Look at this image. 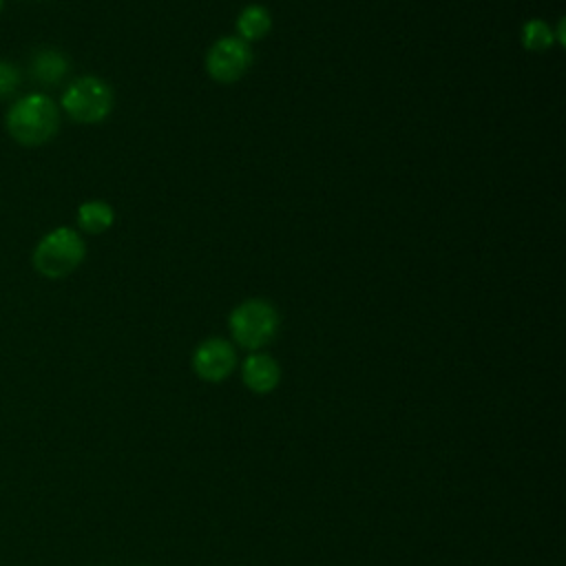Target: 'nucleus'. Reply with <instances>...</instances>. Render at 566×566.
Masks as SVG:
<instances>
[{
	"label": "nucleus",
	"instance_id": "1",
	"mask_svg": "<svg viewBox=\"0 0 566 566\" xmlns=\"http://www.w3.org/2000/svg\"><path fill=\"white\" fill-rule=\"evenodd\" d=\"M7 133L22 146H42L55 137L60 128V108L57 104L42 95L31 93L18 97L4 117Z\"/></svg>",
	"mask_w": 566,
	"mask_h": 566
},
{
	"label": "nucleus",
	"instance_id": "2",
	"mask_svg": "<svg viewBox=\"0 0 566 566\" xmlns=\"http://www.w3.org/2000/svg\"><path fill=\"white\" fill-rule=\"evenodd\" d=\"M86 256L84 239L77 230L60 226L46 232L33 248V268L46 279H64L80 268Z\"/></svg>",
	"mask_w": 566,
	"mask_h": 566
},
{
	"label": "nucleus",
	"instance_id": "3",
	"mask_svg": "<svg viewBox=\"0 0 566 566\" xmlns=\"http://www.w3.org/2000/svg\"><path fill=\"white\" fill-rule=\"evenodd\" d=\"M228 327L237 345L250 352H259L276 336L279 312L265 298H248L230 312Z\"/></svg>",
	"mask_w": 566,
	"mask_h": 566
},
{
	"label": "nucleus",
	"instance_id": "4",
	"mask_svg": "<svg viewBox=\"0 0 566 566\" xmlns=\"http://www.w3.org/2000/svg\"><path fill=\"white\" fill-rule=\"evenodd\" d=\"M113 88L95 75L73 80L62 93V111L80 124L104 122L113 111Z\"/></svg>",
	"mask_w": 566,
	"mask_h": 566
},
{
	"label": "nucleus",
	"instance_id": "5",
	"mask_svg": "<svg viewBox=\"0 0 566 566\" xmlns=\"http://www.w3.org/2000/svg\"><path fill=\"white\" fill-rule=\"evenodd\" d=\"M252 64V49L237 35L219 38L206 53V73L219 84L239 82Z\"/></svg>",
	"mask_w": 566,
	"mask_h": 566
},
{
	"label": "nucleus",
	"instance_id": "6",
	"mask_svg": "<svg viewBox=\"0 0 566 566\" xmlns=\"http://www.w3.org/2000/svg\"><path fill=\"white\" fill-rule=\"evenodd\" d=\"M237 365L234 347L226 338H206L192 354V369L201 380L219 382L232 374Z\"/></svg>",
	"mask_w": 566,
	"mask_h": 566
},
{
	"label": "nucleus",
	"instance_id": "7",
	"mask_svg": "<svg viewBox=\"0 0 566 566\" xmlns=\"http://www.w3.org/2000/svg\"><path fill=\"white\" fill-rule=\"evenodd\" d=\"M241 378L254 394H270L281 380V367L270 354L254 352L241 365Z\"/></svg>",
	"mask_w": 566,
	"mask_h": 566
},
{
	"label": "nucleus",
	"instance_id": "8",
	"mask_svg": "<svg viewBox=\"0 0 566 566\" xmlns=\"http://www.w3.org/2000/svg\"><path fill=\"white\" fill-rule=\"evenodd\" d=\"M270 29H272V15L263 4H248L237 15V33H239L237 38H241L248 44L265 38Z\"/></svg>",
	"mask_w": 566,
	"mask_h": 566
},
{
	"label": "nucleus",
	"instance_id": "9",
	"mask_svg": "<svg viewBox=\"0 0 566 566\" xmlns=\"http://www.w3.org/2000/svg\"><path fill=\"white\" fill-rule=\"evenodd\" d=\"M115 221V210L102 199H91L77 208V226L88 234L106 232Z\"/></svg>",
	"mask_w": 566,
	"mask_h": 566
},
{
	"label": "nucleus",
	"instance_id": "10",
	"mask_svg": "<svg viewBox=\"0 0 566 566\" xmlns=\"http://www.w3.org/2000/svg\"><path fill=\"white\" fill-rule=\"evenodd\" d=\"M33 77L42 84H57L69 73V60L55 49H42L31 62Z\"/></svg>",
	"mask_w": 566,
	"mask_h": 566
},
{
	"label": "nucleus",
	"instance_id": "11",
	"mask_svg": "<svg viewBox=\"0 0 566 566\" xmlns=\"http://www.w3.org/2000/svg\"><path fill=\"white\" fill-rule=\"evenodd\" d=\"M520 42L526 51H535V53L548 51L555 44L553 27H548V22H544L539 18L526 20L520 31Z\"/></svg>",
	"mask_w": 566,
	"mask_h": 566
},
{
	"label": "nucleus",
	"instance_id": "12",
	"mask_svg": "<svg viewBox=\"0 0 566 566\" xmlns=\"http://www.w3.org/2000/svg\"><path fill=\"white\" fill-rule=\"evenodd\" d=\"M20 84V73L7 60H0V99L9 97Z\"/></svg>",
	"mask_w": 566,
	"mask_h": 566
},
{
	"label": "nucleus",
	"instance_id": "13",
	"mask_svg": "<svg viewBox=\"0 0 566 566\" xmlns=\"http://www.w3.org/2000/svg\"><path fill=\"white\" fill-rule=\"evenodd\" d=\"M2 4H4V0H0V11H2Z\"/></svg>",
	"mask_w": 566,
	"mask_h": 566
}]
</instances>
